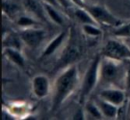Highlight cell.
<instances>
[{"instance_id": "obj_1", "label": "cell", "mask_w": 130, "mask_h": 120, "mask_svg": "<svg viewBox=\"0 0 130 120\" xmlns=\"http://www.w3.org/2000/svg\"><path fill=\"white\" fill-rule=\"evenodd\" d=\"M79 83V70L77 64L66 67L59 73L53 84L51 110L57 111L77 89Z\"/></svg>"}, {"instance_id": "obj_2", "label": "cell", "mask_w": 130, "mask_h": 120, "mask_svg": "<svg viewBox=\"0 0 130 120\" xmlns=\"http://www.w3.org/2000/svg\"><path fill=\"white\" fill-rule=\"evenodd\" d=\"M102 56V55H101ZM127 70L121 61L102 56L99 66V84L103 86H126Z\"/></svg>"}, {"instance_id": "obj_3", "label": "cell", "mask_w": 130, "mask_h": 120, "mask_svg": "<svg viewBox=\"0 0 130 120\" xmlns=\"http://www.w3.org/2000/svg\"><path fill=\"white\" fill-rule=\"evenodd\" d=\"M84 45L81 38L73 27H70V36L65 44L63 51L58 60L54 70H63L71 64H75L81 59L84 54Z\"/></svg>"}, {"instance_id": "obj_4", "label": "cell", "mask_w": 130, "mask_h": 120, "mask_svg": "<svg viewBox=\"0 0 130 120\" xmlns=\"http://www.w3.org/2000/svg\"><path fill=\"white\" fill-rule=\"evenodd\" d=\"M101 55H96L91 61L90 64L87 68L81 80L79 98L78 101L80 104H84L87 101L89 96L92 94L96 86L99 84V66L101 61Z\"/></svg>"}, {"instance_id": "obj_5", "label": "cell", "mask_w": 130, "mask_h": 120, "mask_svg": "<svg viewBox=\"0 0 130 120\" xmlns=\"http://www.w3.org/2000/svg\"><path fill=\"white\" fill-rule=\"evenodd\" d=\"M101 55L119 61H130V47L115 37V38H110L106 42Z\"/></svg>"}, {"instance_id": "obj_6", "label": "cell", "mask_w": 130, "mask_h": 120, "mask_svg": "<svg viewBox=\"0 0 130 120\" xmlns=\"http://www.w3.org/2000/svg\"><path fill=\"white\" fill-rule=\"evenodd\" d=\"M86 8L99 25L117 28L123 23L103 6H87Z\"/></svg>"}, {"instance_id": "obj_7", "label": "cell", "mask_w": 130, "mask_h": 120, "mask_svg": "<svg viewBox=\"0 0 130 120\" xmlns=\"http://www.w3.org/2000/svg\"><path fill=\"white\" fill-rule=\"evenodd\" d=\"M19 34L24 45L33 50L38 48L46 37L45 31L38 27L22 29Z\"/></svg>"}, {"instance_id": "obj_8", "label": "cell", "mask_w": 130, "mask_h": 120, "mask_svg": "<svg viewBox=\"0 0 130 120\" xmlns=\"http://www.w3.org/2000/svg\"><path fill=\"white\" fill-rule=\"evenodd\" d=\"M98 96L118 107H121L126 101V93L124 89L118 86H107L102 89Z\"/></svg>"}, {"instance_id": "obj_9", "label": "cell", "mask_w": 130, "mask_h": 120, "mask_svg": "<svg viewBox=\"0 0 130 120\" xmlns=\"http://www.w3.org/2000/svg\"><path fill=\"white\" fill-rule=\"evenodd\" d=\"M70 36V28L61 31L58 35H56L50 42L46 45L45 49L43 50L41 54V59H45V58L50 57L52 56L56 51L60 49L61 45H64L67 42L68 38Z\"/></svg>"}, {"instance_id": "obj_10", "label": "cell", "mask_w": 130, "mask_h": 120, "mask_svg": "<svg viewBox=\"0 0 130 120\" xmlns=\"http://www.w3.org/2000/svg\"><path fill=\"white\" fill-rule=\"evenodd\" d=\"M32 93L38 99H44L49 94L51 90L50 81L45 75H37L31 82Z\"/></svg>"}, {"instance_id": "obj_11", "label": "cell", "mask_w": 130, "mask_h": 120, "mask_svg": "<svg viewBox=\"0 0 130 120\" xmlns=\"http://www.w3.org/2000/svg\"><path fill=\"white\" fill-rule=\"evenodd\" d=\"M23 6L29 14L36 19L44 22H47L48 17L44 8L43 3L38 2V0H24Z\"/></svg>"}, {"instance_id": "obj_12", "label": "cell", "mask_w": 130, "mask_h": 120, "mask_svg": "<svg viewBox=\"0 0 130 120\" xmlns=\"http://www.w3.org/2000/svg\"><path fill=\"white\" fill-rule=\"evenodd\" d=\"M95 103L99 107L103 117L108 119H116L119 116V108L118 106L100 98L99 96L94 100Z\"/></svg>"}, {"instance_id": "obj_13", "label": "cell", "mask_w": 130, "mask_h": 120, "mask_svg": "<svg viewBox=\"0 0 130 120\" xmlns=\"http://www.w3.org/2000/svg\"><path fill=\"white\" fill-rule=\"evenodd\" d=\"M5 108V107H4ZM6 109L14 116L15 118L21 117L22 119H25L28 116H29L30 105L29 103L23 101H15L11 103L6 107Z\"/></svg>"}, {"instance_id": "obj_14", "label": "cell", "mask_w": 130, "mask_h": 120, "mask_svg": "<svg viewBox=\"0 0 130 120\" xmlns=\"http://www.w3.org/2000/svg\"><path fill=\"white\" fill-rule=\"evenodd\" d=\"M3 55L8 61H11L13 64L16 65L19 68L25 67V58H24L22 50L10 48V47H5V48H3Z\"/></svg>"}, {"instance_id": "obj_15", "label": "cell", "mask_w": 130, "mask_h": 120, "mask_svg": "<svg viewBox=\"0 0 130 120\" xmlns=\"http://www.w3.org/2000/svg\"><path fill=\"white\" fill-rule=\"evenodd\" d=\"M22 45H24L19 33L8 32L6 35H4L3 38V48L10 47V48L22 50Z\"/></svg>"}, {"instance_id": "obj_16", "label": "cell", "mask_w": 130, "mask_h": 120, "mask_svg": "<svg viewBox=\"0 0 130 120\" xmlns=\"http://www.w3.org/2000/svg\"><path fill=\"white\" fill-rule=\"evenodd\" d=\"M73 14H74L75 18L83 25V24H95V25H99L94 20V18L92 16L90 13L87 10V8L83 7H77L73 9Z\"/></svg>"}, {"instance_id": "obj_17", "label": "cell", "mask_w": 130, "mask_h": 120, "mask_svg": "<svg viewBox=\"0 0 130 120\" xmlns=\"http://www.w3.org/2000/svg\"><path fill=\"white\" fill-rule=\"evenodd\" d=\"M44 8L46 13V15L48 17V20H50L52 22L57 24V25H62L64 23V20L60 12L58 11L57 7L51 4H48L46 2H43Z\"/></svg>"}, {"instance_id": "obj_18", "label": "cell", "mask_w": 130, "mask_h": 120, "mask_svg": "<svg viewBox=\"0 0 130 120\" xmlns=\"http://www.w3.org/2000/svg\"><path fill=\"white\" fill-rule=\"evenodd\" d=\"M20 6L12 0H4L3 1V13L9 19L16 20L20 13Z\"/></svg>"}, {"instance_id": "obj_19", "label": "cell", "mask_w": 130, "mask_h": 120, "mask_svg": "<svg viewBox=\"0 0 130 120\" xmlns=\"http://www.w3.org/2000/svg\"><path fill=\"white\" fill-rule=\"evenodd\" d=\"M16 24L21 29H27V28L37 27L39 24L38 19L31 16L30 14H22L19 15L15 20Z\"/></svg>"}, {"instance_id": "obj_20", "label": "cell", "mask_w": 130, "mask_h": 120, "mask_svg": "<svg viewBox=\"0 0 130 120\" xmlns=\"http://www.w3.org/2000/svg\"><path fill=\"white\" fill-rule=\"evenodd\" d=\"M81 29L83 34L88 38H97L103 35V30L100 29L99 25L95 24H83Z\"/></svg>"}, {"instance_id": "obj_21", "label": "cell", "mask_w": 130, "mask_h": 120, "mask_svg": "<svg viewBox=\"0 0 130 120\" xmlns=\"http://www.w3.org/2000/svg\"><path fill=\"white\" fill-rule=\"evenodd\" d=\"M85 110H86V113H87V114H88L91 117L94 118V119H102V118L103 117L99 107L97 106V104L95 103L94 100V101H89V100H87V101L86 102Z\"/></svg>"}, {"instance_id": "obj_22", "label": "cell", "mask_w": 130, "mask_h": 120, "mask_svg": "<svg viewBox=\"0 0 130 120\" xmlns=\"http://www.w3.org/2000/svg\"><path fill=\"white\" fill-rule=\"evenodd\" d=\"M113 36L118 38H130V21L127 23H122L120 26L115 28Z\"/></svg>"}, {"instance_id": "obj_23", "label": "cell", "mask_w": 130, "mask_h": 120, "mask_svg": "<svg viewBox=\"0 0 130 120\" xmlns=\"http://www.w3.org/2000/svg\"><path fill=\"white\" fill-rule=\"evenodd\" d=\"M86 118V110L79 108L76 110L72 116V119H85Z\"/></svg>"}, {"instance_id": "obj_24", "label": "cell", "mask_w": 130, "mask_h": 120, "mask_svg": "<svg viewBox=\"0 0 130 120\" xmlns=\"http://www.w3.org/2000/svg\"><path fill=\"white\" fill-rule=\"evenodd\" d=\"M70 1H71V4H73L75 6H77V7L86 8V6H87L85 0H70Z\"/></svg>"}, {"instance_id": "obj_25", "label": "cell", "mask_w": 130, "mask_h": 120, "mask_svg": "<svg viewBox=\"0 0 130 120\" xmlns=\"http://www.w3.org/2000/svg\"><path fill=\"white\" fill-rule=\"evenodd\" d=\"M57 2L60 5V6L63 8H69L71 4L70 0H57Z\"/></svg>"}]
</instances>
